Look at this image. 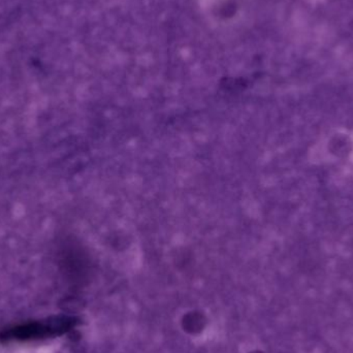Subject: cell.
<instances>
[{"label":"cell","instance_id":"obj_1","mask_svg":"<svg viewBox=\"0 0 353 353\" xmlns=\"http://www.w3.org/2000/svg\"><path fill=\"white\" fill-rule=\"evenodd\" d=\"M78 323V319L68 315L27 321L2 330L0 332V341L3 343H24L53 339L70 333Z\"/></svg>","mask_w":353,"mask_h":353},{"label":"cell","instance_id":"obj_2","mask_svg":"<svg viewBox=\"0 0 353 353\" xmlns=\"http://www.w3.org/2000/svg\"><path fill=\"white\" fill-rule=\"evenodd\" d=\"M205 319L201 313L199 312H190L187 313L183 317V327L184 331L188 332L190 334H196L203 331L205 325Z\"/></svg>","mask_w":353,"mask_h":353},{"label":"cell","instance_id":"obj_3","mask_svg":"<svg viewBox=\"0 0 353 353\" xmlns=\"http://www.w3.org/2000/svg\"><path fill=\"white\" fill-rule=\"evenodd\" d=\"M250 353H263V352H250Z\"/></svg>","mask_w":353,"mask_h":353}]
</instances>
